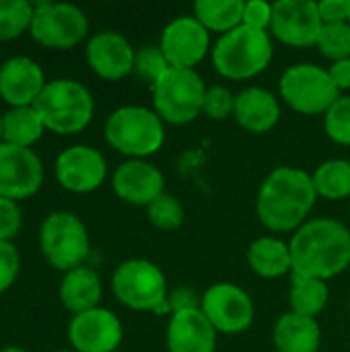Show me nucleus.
Instances as JSON below:
<instances>
[{"instance_id":"43","label":"nucleus","mask_w":350,"mask_h":352,"mask_svg":"<svg viewBox=\"0 0 350 352\" xmlns=\"http://www.w3.org/2000/svg\"><path fill=\"white\" fill-rule=\"evenodd\" d=\"M56 352H76V351H72V349H66V351H56Z\"/></svg>"},{"instance_id":"18","label":"nucleus","mask_w":350,"mask_h":352,"mask_svg":"<svg viewBox=\"0 0 350 352\" xmlns=\"http://www.w3.org/2000/svg\"><path fill=\"white\" fill-rule=\"evenodd\" d=\"M111 190L122 202L149 208L165 194V177L146 159H126L111 175Z\"/></svg>"},{"instance_id":"5","label":"nucleus","mask_w":350,"mask_h":352,"mask_svg":"<svg viewBox=\"0 0 350 352\" xmlns=\"http://www.w3.org/2000/svg\"><path fill=\"white\" fill-rule=\"evenodd\" d=\"M103 136L120 155L128 159H146L165 144V122L151 107L122 105L107 116Z\"/></svg>"},{"instance_id":"22","label":"nucleus","mask_w":350,"mask_h":352,"mask_svg":"<svg viewBox=\"0 0 350 352\" xmlns=\"http://www.w3.org/2000/svg\"><path fill=\"white\" fill-rule=\"evenodd\" d=\"M58 297L66 311L72 316L99 307L103 297V285L99 274L89 266H78L64 272L58 285Z\"/></svg>"},{"instance_id":"23","label":"nucleus","mask_w":350,"mask_h":352,"mask_svg":"<svg viewBox=\"0 0 350 352\" xmlns=\"http://www.w3.org/2000/svg\"><path fill=\"white\" fill-rule=\"evenodd\" d=\"M272 342L276 352H318L322 344V330L318 320L289 311L274 324Z\"/></svg>"},{"instance_id":"19","label":"nucleus","mask_w":350,"mask_h":352,"mask_svg":"<svg viewBox=\"0 0 350 352\" xmlns=\"http://www.w3.org/2000/svg\"><path fill=\"white\" fill-rule=\"evenodd\" d=\"M45 85L43 68L29 56H10L0 64V99L8 107L35 105Z\"/></svg>"},{"instance_id":"29","label":"nucleus","mask_w":350,"mask_h":352,"mask_svg":"<svg viewBox=\"0 0 350 352\" xmlns=\"http://www.w3.org/2000/svg\"><path fill=\"white\" fill-rule=\"evenodd\" d=\"M33 21V2L0 0V43L14 41L29 33Z\"/></svg>"},{"instance_id":"40","label":"nucleus","mask_w":350,"mask_h":352,"mask_svg":"<svg viewBox=\"0 0 350 352\" xmlns=\"http://www.w3.org/2000/svg\"><path fill=\"white\" fill-rule=\"evenodd\" d=\"M334 85L338 87V91H349L350 89V58L344 60H338V62H332L330 68H328Z\"/></svg>"},{"instance_id":"8","label":"nucleus","mask_w":350,"mask_h":352,"mask_svg":"<svg viewBox=\"0 0 350 352\" xmlns=\"http://www.w3.org/2000/svg\"><path fill=\"white\" fill-rule=\"evenodd\" d=\"M281 99L301 116H324L340 97L328 68L311 62L289 66L278 80Z\"/></svg>"},{"instance_id":"16","label":"nucleus","mask_w":350,"mask_h":352,"mask_svg":"<svg viewBox=\"0 0 350 352\" xmlns=\"http://www.w3.org/2000/svg\"><path fill=\"white\" fill-rule=\"evenodd\" d=\"M322 19L316 0H278L274 2V14L270 33L285 45L311 47L318 43L322 31Z\"/></svg>"},{"instance_id":"7","label":"nucleus","mask_w":350,"mask_h":352,"mask_svg":"<svg viewBox=\"0 0 350 352\" xmlns=\"http://www.w3.org/2000/svg\"><path fill=\"white\" fill-rule=\"evenodd\" d=\"M206 85L196 70L169 68L153 85V109L171 126H186L202 113Z\"/></svg>"},{"instance_id":"44","label":"nucleus","mask_w":350,"mask_h":352,"mask_svg":"<svg viewBox=\"0 0 350 352\" xmlns=\"http://www.w3.org/2000/svg\"><path fill=\"white\" fill-rule=\"evenodd\" d=\"M349 10H350V0H349ZM349 23H350V12H349Z\"/></svg>"},{"instance_id":"14","label":"nucleus","mask_w":350,"mask_h":352,"mask_svg":"<svg viewBox=\"0 0 350 352\" xmlns=\"http://www.w3.org/2000/svg\"><path fill=\"white\" fill-rule=\"evenodd\" d=\"M54 175L66 192L91 194L107 179V161L95 146L72 144L56 157Z\"/></svg>"},{"instance_id":"28","label":"nucleus","mask_w":350,"mask_h":352,"mask_svg":"<svg viewBox=\"0 0 350 352\" xmlns=\"http://www.w3.org/2000/svg\"><path fill=\"white\" fill-rule=\"evenodd\" d=\"M314 188L320 198L326 200H347L350 198V161L328 159L311 173Z\"/></svg>"},{"instance_id":"2","label":"nucleus","mask_w":350,"mask_h":352,"mask_svg":"<svg viewBox=\"0 0 350 352\" xmlns=\"http://www.w3.org/2000/svg\"><path fill=\"white\" fill-rule=\"evenodd\" d=\"M293 272L332 280L350 266V231L336 219H311L301 225L291 241Z\"/></svg>"},{"instance_id":"33","label":"nucleus","mask_w":350,"mask_h":352,"mask_svg":"<svg viewBox=\"0 0 350 352\" xmlns=\"http://www.w3.org/2000/svg\"><path fill=\"white\" fill-rule=\"evenodd\" d=\"M324 130L332 142L350 146V95H340L324 113Z\"/></svg>"},{"instance_id":"25","label":"nucleus","mask_w":350,"mask_h":352,"mask_svg":"<svg viewBox=\"0 0 350 352\" xmlns=\"http://www.w3.org/2000/svg\"><path fill=\"white\" fill-rule=\"evenodd\" d=\"M45 126L37 109L31 107H8L2 116V142L23 146V148H33L43 134Z\"/></svg>"},{"instance_id":"24","label":"nucleus","mask_w":350,"mask_h":352,"mask_svg":"<svg viewBox=\"0 0 350 352\" xmlns=\"http://www.w3.org/2000/svg\"><path fill=\"white\" fill-rule=\"evenodd\" d=\"M250 268L266 280L283 278L289 272L293 274V256L291 245L278 237H260L248 248Z\"/></svg>"},{"instance_id":"41","label":"nucleus","mask_w":350,"mask_h":352,"mask_svg":"<svg viewBox=\"0 0 350 352\" xmlns=\"http://www.w3.org/2000/svg\"><path fill=\"white\" fill-rule=\"evenodd\" d=\"M0 352H27L23 346H17V344H10V346H2Z\"/></svg>"},{"instance_id":"38","label":"nucleus","mask_w":350,"mask_h":352,"mask_svg":"<svg viewBox=\"0 0 350 352\" xmlns=\"http://www.w3.org/2000/svg\"><path fill=\"white\" fill-rule=\"evenodd\" d=\"M318 10L324 25L349 23V0H320Z\"/></svg>"},{"instance_id":"10","label":"nucleus","mask_w":350,"mask_h":352,"mask_svg":"<svg viewBox=\"0 0 350 352\" xmlns=\"http://www.w3.org/2000/svg\"><path fill=\"white\" fill-rule=\"evenodd\" d=\"M29 35L41 47L72 50L89 37V16L70 2H35Z\"/></svg>"},{"instance_id":"35","label":"nucleus","mask_w":350,"mask_h":352,"mask_svg":"<svg viewBox=\"0 0 350 352\" xmlns=\"http://www.w3.org/2000/svg\"><path fill=\"white\" fill-rule=\"evenodd\" d=\"M21 256L12 241H0V295L6 293L19 278Z\"/></svg>"},{"instance_id":"26","label":"nucleus","mask_w":350,"mask_h":352,"mask_svg":"<svg viewBox=\"0 0 350 352\" xmlns=\"http://www.w3.org/2000/svg\"><path fill=\"white\" fill-rule=\"evenodd\" d=\"M330 299V289L326 280L303 276V274H291V291H289V303L291 311L303 318H314L326 309Z\"/></svg>"},{"instance_id":"9","label":"nucleus","mask_w":350,"mask_h":352,"mask_svg":"<svg viewBox=\"0 0 350 352\" xmlns=\"http://www.w3.org/2000/svg\"><path fill=\"white\" fill-rule=\"evenodd\" d=\"M113 297L132 311H157L169 297L163 270L144 258L124 260L111 274Z\"/></svg>"},{"instance_id":"11","label":"nucleus","mask_w":350,"mask_h":352,"mask_svg":"<svg viewBox=\"0 0 350 352\" xmlns=\"http://www.w3.org/2000/svg\"><path fill=\"white\" fill-rule=\"evenodd\" d=\"M200 309L219 334H243L254 324L252 297L233 283H217L200 297Z\"/></svg>"},{"instance_id":"37","label":"nucleus","mask_w":350,"mask_h":352,"mask_svg":"<svg viewBox=\"0 0 350 352\" xmlns=\"http://www.w3.org/2000/svg\"><path fill=\"white\" fill-rule=\"evenodd\" d=\"M23 227L19 202L0 196V241H12Z\"/></svg>"},{"instance_id":"21","label":"nucleus","mask_w":350,"mask_h":352,"mask_svg":"<svg viewBox=\"0 0 350 352\" xmlns=\"http://www.w3.org/2000/svg\"><path fill=\"white\" fill-rule=\"evenodd\" d=\"M281 99L264 87H248L235 97V122L252 132L266 134L281 122Z\"/></svg>"},{"instance_id":"12","label":"nucleus","mask_w":350,"mask_h":352,"mask_svg":"<svg viewBox=\"0 0 350 352\" xmlns=\"http://www.w3.org/2000/svg\"><path fill=\"white\" fill-rule=\"evenodd\" d=\"M159 47L171 68L196 70L208 52H212L210 31L194 14H182L163 27Z\"/></svg>"},{"instance_id":"42","label":"nucleus","mask_w":350,"mask_h":352,"mask_svg":"<svg viewBox=\"0 0 350 352\" xmlns=\"http://www.w3.org/2000/svg\"><path fill=\"white\" fill-rule=\"evenodd\" d=\"M2 116H4V113L0 111V144H2Z\"/></svg>"},{"instance_id":"20","label":"nucleus","mask_w":350,"mask_h":352,"mask_svg":"<svg viewBox=\"0 0 350 352\" xmlns=\"http://www.w3.org/2000/svg\"><path fill=\"white\" fill-rule=\"evenodd\" d=\"M217 330L206 320L202 309L177 311L167 324V351L169 352H215Z\"/></svg>"},{"instance_id":"36","label":"nucleus","mask_w":350,"mask_h":352,"mask_svg":"<svg viewBox=\"0 0 350 352\" xmlns=\"http://www.w3.org/2000/svg\"><path fill=\"white\" fill-rule=\"evenodd\" d=\"M274 14V4L266 0H243V25L258 29V31H270Z\"/></svg>"},{"instance_id":"39","label":"nucleus","mask_w":350,"mask_h":352,"mask_svg":"<svg viewBox=\"0 0 350 352\" xmlns=\"http://www.w3.org/2000/svg\"><path fill=\"white\" fill-rule=\"evenodd\" d=\"M169 305H171V316L177 311H188V309H198L200 301L198 295L192 289H175L169 293Z\"/></svg>"},{"instance_id":"4","label":"nucleus","mask_w":350,"mask_h":352,"mask_svg":"<svg viewBox=\"0 0 350 352\" xmlns=\"http://www.w3.org/2000/svg\"><path fill=\"white\" fill-rule=\"evenodd\" d=\"M33 107L41 116L45 130L58 136L83 132L95 116L93 93L74 78L47 80Z\"/></svg>"},{"instance_id":"3","label":"nucleus","mask_w":350,"mask_h":352,"mask_svg":"<svg viewBox=\"0 0 350 352\" xmlns=\"http://www.w3.org/2000/svg\"><path fill=\"white\" fill-rule=\"evenodd\" d=\"M274 56L272 37L268 31H258L245 25L219 35L210 58L215 70L229 80H250L262 74Z\"/></svg>"},{"instance_id":"31","label":"nucleus","mask_w":350,"mask_h":352,"mask_svg":"<svg viewBox=\"0 0 350 352\" xmlns=\"http://www.w3.org/2000/svg\"><path fill=\"white\" fill-rule=\"evenodd\" d=\"M316 47L330 62L350 58V23L322 25Z\"/></svg>"},{"instance_id":"13","label":"nucleus","mask_w":350,"mask_h":352,"mask_svg":"<svg viewBox=\"0 0 350 352\" xmlns=\"http://www.w3.org/2000/svg\"><path fill=\"white\" fill-rule=\"evenodd\" d=\"M45 182L43 161L33 148L0 144V196L23 202L33 198Z\"/></svg>"},{"instance_id":"1","label":"nucleus","mask_w":350,"mask_h":352,"mask_svg":"<svg viewBox=\"0 0 350 352\" xmlns=\"http://www.w3.org/2000/svg\"><path fill=\"white\" fill-rule=\"evenodd\" d=\"M318 200L314 179L297 167H276L258 190L256 212L260 223L274 233L297 231L307 223Z\"/></svg>"},{"instance_id":"27","label":"nucleus","mask_w":350,"mask_h":352,"mask_svg":"<svg viewBox=\"0 0 350 352\" xmlns=\"http://www.w3.org/2000/svg\"><path fill=\"white\" fill-rule=\"evenodd\" d=\"M210 33H229L243 25V0H196L192 12Z\"/></svg>"},{"instance_id":"17","label":"nucleus","mask_w":350,"mask_h":352,"mask_svg":"<svg viewBox=\"0 0 350 352\" xmlns=\"http://www.w3.org/2000/svg\"><path fill=\"white\" fill-rule=\"evenodd\" d=\"M136 50L118 31H99L87 39L85 60L89 68L103 80H122L134 72Z\"/></svg>"},{"instance_id":"6","label":"nucleus","mask_w":350,"mask_h":352,"mask_svg":"<svg viewBox=\"0 0 350 352\" xmlns=\"http://www.w3.org/2000/svg\"><path fill=\"white\" fill-rule=\"evenodd\" d=\"M39 252L60 272L85 266L91 254V235L85 221L70 210H54L39 225Z\"/></svg>"},{"instance_id":"45","label":"nucleus","mask_w":350,"mask_h":352,"mask_svg":"<svg viewBox=\"0 0 350 352\" xmlns=\"http://www.w3.org/2000/svg\"><path fill=\"white\" fill-rule=\"evenodd\" d=\"M349 314H350V297H349Z\"/></svg>"},{"instance_id":"30","label":"nucleus","mask_w":350,"mask_h":352,"mask_svg":"<svg viewBox=\"0 0 350 352\" xmlns=\"http://www.w3.org/2000/svg\"><path fill=\"white\" fill-rule=\"evenodd\" d=\"M146 217H149V223L155 229H159V231H175V229H179L184 225L186 208L179 202V198L165 192L163 196H159L146 208Z\"/></svg>"},{"instance_id":"34","label":"nucleus","mask_w":350,"mask_h":352,"mask_svg":"<svg viewBox=\"0 0 350 352\" xmlns=\"http://www.w3.org/2000/svg\"><path fill=\"white\" fill-rule=\"evenodd\" d=\"M235 97L231 89L223 87V85H215L206 89L204 95V105H202V113L208 116L210 120L223 122L233 118L235 113Z\"/></svg>"},{"instance_id":"32","label":"nucleus","mask_w":350,"mask_h":352,"mask_svg":"<svg viewBox=\"0 0 350 352\" xmlns=\"http://www.w3.org/2000/svg\"><path fill=\"white\" fill-rule=\"evenodd\" d=\"M169 62L159 45H142L134 56V74L151 87L169 70Z\"/></svg>"},{"instance_id":"15","label":"nucleus","mask_w":350,"mask_h":352,"mask_svg":"<svg viewBox=\"0 0 350 352\" xmlns=\"http://www.w3.org/2000/svg\"><path fill=\"white\" fill-rule=\"evenodd\" d=\"M66 334L72 351L118 352L124 340V326L111 309L99 305L72 316Z\"/></svg>"}]
</instances>
